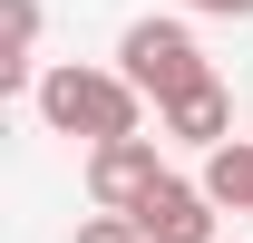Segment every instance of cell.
<instances>
[{"label": "cell", "mask_w": 253, "mask_h": 243, "mask_svg": "<svg viewBox=\"0 0 253 243\" xmlns=\"http://www.w3.org/2000/svg\"><path fill=\"white\" fill-rule=\"evenodd\" d=\"M214 195H205V175H166L146 204H136V224H146V243H224L214 234Z\"/></svg>", "instance_id": "obj_4"}, {"label": "cell", "mask_w": 253, "mask_h": 243, "mask_svg": "<svg viewBox=\"0 0 253 243\" xmlns=\"http://www.w3.org/2000/svg\"><path fill=\"white\" fill-rule=\"evenodd\" d=\"M185 10H205V20H253V0H185Z\"/></svg>", "instance_id": "obj_9"}, {"label": "cell", "mask_w": 253, "mask_h": 243, "mask_svg": "<svg viewBox=\"0 0 253 243\" xmlns=\"http://www.w3.org/2000/svg\"><path fill=\"white\" fill-rule=\"evenodd\" d=\"M68 243H146V224H136V214H107V204H97V214H88Z\"/></svg>", "instance_id": "obj_8"}, {"label": "cell", "mask_w": 253, "mask_h": 243, "mask_svg": "<svg viewBox=\"0 0 253 243\" xmlns=\"http://www.w3.org/2000/svg\"><path fill=\"white\" fill-rule=\"evenodd\" d=\"M117 68H126V78H136L146 97H156V107H175L185 88H205V78H214L185 20H126V39H117Z\"/></svg>", "instance_id": "obj_2"}, {"label": "cell", "mask_w": 253, "mask_h": 243, "mask_svg": "<svg viewBox=\"0 0 253 243\" xmlns=\"http://www.w3.org/2000/svg\"><path fill=\"white\" fill-rule=\"evenodd\" d=\"M205 195H214L224 214H253V136H224V146H205Z\"/></svg>", "instance_id": "obj_6"}, {"label": "cell", "mask_w": 253, "mask_h": 243, "mask_svg": "<svg viewBox=\"0 0 253 243\" xmlns=\"http://www.w3.org/2000/svg\"><path fill=\"white\" fill-rule=\"evenodd\" d=\"M166 185V156H156V136H107V146H88V204H107V214H136L146 195Z\"/></svg>", "instance_id": "obj_3"}, {"label": "cell", "mask_w": 253, "mask_h": 243, "mask_svg": "<svg viewBox=\"0 0 253 243\" xmlns=\"http://www.w3.org/2000/svg\"><path fill=\"white\" fill-rule=\"evenodd\" d=\"M39 0H10V49H0V88H39Z\"/></svg>", "instance_id": "obj_7"}, {"label": "cell", "mask_w": 253, "mask_h": 243, "mask_svg": "<svg viewBox=\"0 0 253 243\" xmlns=\"http://www.w3.org/2000/svg\"><path fill=\"white\" fill-rule=\"evenodd\" d=\"M39 117L59 126V136H88V146H107V136H136V107H146V88L126 78V68H39Z\"/></svg>", "instance_id": "obj_1"}, {"label": "cell", "mask_w": 253, "mask_h": 243, "mask_svg": "<svg viewBox=\"0 0 253 243\" xmlns=\"http://www.w3.org/2000/svg\"><path fill=\"white\" fill-rule=\"evenodd\" d=\"M156 136H175V146H224V136H234V97H224V78H205V88H185L175 107H156Z\"/></svg>", "instance_id": "obj_5"}]
</instances>
